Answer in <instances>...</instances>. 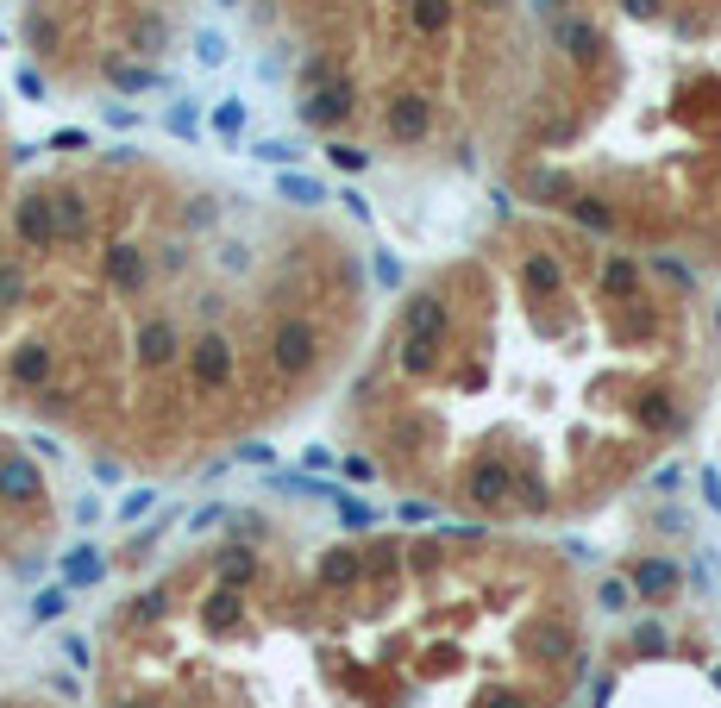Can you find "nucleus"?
Listing matches in <instances>:
<instances>
[{
  "instance_id": "nucleus-1",
  "label": "nucleus",
  "mask_w": 721,
  "mask_h": 708,
  "mask_svg": "<svg viewBox=\"0 0 721 708\" xmlns=\"http://www.w3.org/2000/svg\"><path fill=\"white\" fill-rule=\"evenodd\" d=\"M558 63L590 82V120L640 138L590 214L721 251V0H540Z\"/></svg>"
}]
</instances>
